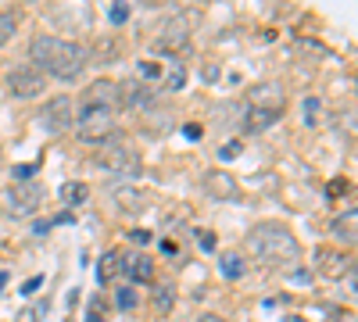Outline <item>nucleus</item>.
I'll return each instance as SVG.
<instances>
[{
    "mask_svg": "<svg viewBox=\"0 0 358 322\" xmlns=\"http://www.w3.org/2000/svg\"><path fill=\"white\" fill-rule=\"evenodd\" d=\"M280 115H283V111H273V108H251L244 126H248L251 133H262V129H268V126H276Z\"/></svg>",
    "mask_w": 358,
    "mask_h": 322,
    "instance_id": "18",
    "label": "nucleus"
},
{
    "mask_svg": "<svg viewBox=\"0 0 358 322\" xmlns=\"http://www.w3.org/2000/svg\"><path fill=\"white\" fill-rule=\"evenodd\" d=\"M330 233H334V237L341 240V244H355V237H358V212L355 208H348L344 215H337L334 219V226H330Z\"/></svg>",
    "mask_w": 358,
    "mask_h": 322,
    "instance_id": "15",
    "label": "nucleus"
},
{
    "mask_svg": "<svg viewBox=\"0 0 358 322\" xmlns=\"http://www.w3.org/2000/svg\"><path fill=\"white\" fill-rule=\"evenodd\" d=\"M97 165L108 175H122V180H133V175L143 172V158L136 154V147H126V143H104L97 151Z\"/></svg>",
    "mask_w": 358,
    "mask_h": 322,
    "instance_id": "4",
    "label": "nucleus"
},
{
    "mask_svg": "<svg viewBox=\"0 0 358 322\" xmlns=\"http://www.w3.org/2000/svg\"><path fill=\"white\" fill-rule=\"evenodd\" d=\"M40 283H43V276H33V279H25V286H22V294L29 298V294H33V290H36Z\"/></svg>",
    "mask_w": 358,
    "mask_h": 322,
    "instance_id": "33",
    "label": "nucleus"
},
{
    "mask_svg": "<svg viewBox=\"0 0 358 322\" xmlns=\"http://www.w3.org/2000/svg\"><path fill=\"white\" fill-rule=\"evenodd\" d=\"M4 212L11 215V219H29L40 204H43V186L33 180V183H15V186H8L4 190Z\"/></svg>",
    "mask_w": 358,
    "mask_h": 322,
    "instance_id": "5",
    "label": "nucleus"
},
{
    "mask_svg": "<svg viewBox=\"0 0 358 322\" xmlns=\"http://www.w3.org/2000/svg\"><path fill=\"white\" fill-rule=\"evenodd\" d=\"M197 322H226V319H222V315H215V312H204Z\"/></svg>",
    "mask_w": 358,
    "mask_h": 322,
    "instance_id": "34",
    "label": "nucleus"
},
{
    "mask_svg": "<svg viewBox=\"0 0 358 322\" xmlns=\"http://www.w3.org/2000/svg\"><path fill=\"white\" fill-rule=\"evenodd\" d=\"M197 247L201 251H215V233L212 229H197Z\"/></svg>",
    "mask_w": 358,
    "mask_h": 322,
    "instance_id": "25",
    "label": "nucleus"
},
{
    "mask_svg": "<svg viewBox=\"0 0 358 322\" xmlns=\"http://www.w3.org/2000/svg\"><path fill=\"white\" fill-rule=\"evenodd\" d=\"M183 136H187V140H201V136H204V129H201L197 122H190V126H183Z\"/></svg>",
    "mask_w": 358,
    "mask_h": 322,
    "instance_id": "31",
    "label": "nucleus"
},
{
    "mask_svg": "<svg viewBox=\"0 0 358 322\" xmlns=\"http://www.w3.org/2000/svg\"><path fill=\"white\" fill-rule=\"evenodd\" d=\"M8 90H11L18 101H36V97H43V90H47V75H40L33 65H18V68L8 72Z\"/></svg>",
    "mask_w": 358,
    "mask_h": 322,
    "instance_id": "7",
    "label": "nucleus"
},
{
    "mask_svg": "<svg viewBox=\"0 0 358 322\" xmlns=\"http://www.w3.org/2000/svg\"><path fill=\"white\" fill-rule=\"evenodd\" d=\"M183 82H187V72H183V65H176V68L169 72L165 86H169V90H183Z\"/></svg>",
    "mask_w": 358,
    "mask_h": 322,
    "instance_id": "24",
    "label": "nucleus"
},
{
    "mask_svg": "<svg viewBox=\"0 0 358 322\" xmlns=\"http://www.w3.org/2000/svg\"><path fill=\"white\" fill-rule=\"evenodd\" d=\"M151 301H155V312H158V315H169L172 305H176V290H172V283H158V286H155V294H151Z\"/></svg>",
    "mask_w": 358,
    "mask_h": 322,
    "instance_id": "20",
    "label": "nucleus"
},
{
    "mask_svg": "<svg viewBox=\"0 0 358 322\" xmlns=\"http://www.w3.org/2000/svg\"><path fill=\"white\" fill-rule=\"evenodd\" d=\"M244 247H248V254L265 261V265H294V261L301 258L297 237L280 222H258L244 237Z\"/></svg>",
    "mask_w": 358,
    "mask_h": 322,
    "instance_id": "2",
    "label": "nucleus"
},
{
    "mask_svg": "<svg viewBox=\"0 0 358 322\" xmlns=\"http://www.w3.org/2000/svg\"><path fill=\"white\" fill-rule=\"evenodd\" d=\"M72 126L79 129V140L83 143H97V147H104V143H111L118 136L115 111H108V108H79Z\"/></svg>",
    "mask_w": 358,
    "mask_h": 322,
    "instance_id": "3",
    "label": "nucleus"
},
{
    "mask_svg": "<svg viewBox=\"0 0 358 322\" xmlns=\"http://www.w3.org/2000/svg\"><path fill=\"white\" fill-rule=\"evenodd\" d=\"M86 47L65 40V36H50L40 33L33 43H29V65H33L40 75H54V79H79L86 68Z\"/></svg>",
    "mask_w": 358,
    "mask_h": 322,
    "instance_id": "1",
    "label": "nucleus"
},
{
    "mask_svg": "<svg viewBox=\"0 0 358 322\" xmlns=\"http://www.w3.org/2000/svg\"><path fill=\"white\" fill-rule=\"evenodd\" d=\"M122 272H126L133 283H151V279H155V261L147 258L143 251L122 254Z\"/></svg>",
    "mask_w": 358,
    "mask_h": 322,
    "instance_id": "12",
    "label": "nucleus"
},
{
    "mask_svg": "<svg viewBox=\"0 0 358 322\" xmlns=\"http://www.w3.org/2000/svg\"><path fill=\"white\" fill-rule=\"evenodd\" d=\"M140 75H143V79H155V75H158V65H151V61H140Z\"/></svg>",
    "mask_w": 358,
    "mask_h": 322,
    "instance_id": "32",
    "label": "nucleus"
},
{
    "mask_svg": "<svg viewBox=\"0 0 358 322\" xmlns=\"http://www.w3.org/2000/svg\"><path fill=\"white\" fill-rule=\"evenodd\" d=\"M222 276H226V279H241V276H244V261L236 258V254H226V258H222Z\"/></svg>",
    "mask_w": 358,
    "mask_h": 322,
    "instance_id": "23",
    "label": "nucleus"
},
{
    "mask_svg": "<svg viewBox=\"0 0 358 322\" xmlns=\"http://www.w3.org/2000/svg\"><path fill=\"white\" fill-rule=\"evenodd\" d=\"M108 18H111V22H115V25H122V22H126V18H129V8H126V4H115V8H111V11H108Z\"/></svg>",
    "mask_w": 358,
    "mask_h": 322,
    "instance_id": "29",
    "label": "nucleus"
},
{
    "mask_svg": "<svg viewBox=\"0 0 358 322\" xmlns=\"http://www.w3.org/2000/svg\"><path fill=\"white\" fill-rule=\"evenodd\" d=\"M72 122H76V111H72V101H69L65 94H62V97H50V101L43 104V111H40V126H43L50 136L69 133Z\"/></svg>",
    "mask_w": 358,
    "mask_h": 322,
    "instance_id": "8",
    "label": "nucleus"
},
{
    "mask_svg": "<svg viewBox=\"0 0 358 322\" xmlns=\"http://www.w3.org/2000/svg\"><path fill=\"white\" fill-rule=\"evenodd\" d=\"M287 322H305V319H301V315H290V319H287Z\"/></svg>",
    "mask_w": 358,
    "mask_h": 322,
    "instance_id": "38",
    "label": "nucleus"
},
{
    "mask_svg": "<svg viewBox=\"0 0 358 322\" xmlns=\"http://www.w3.org/2000/svg\"><path fill=\"white\" fill-rule=\"evenodd\" d=\"M15 33H18L15 15H11V11H0V47H8V43L15 40Z\"/></svg>",
    "mask_w": 358,
    "mask_h": 322,
    "instance_id": "21",
    "label": "nucleus"
},
{
    "mask_svg": "<svg viewBox=\"0 0 358 322\" xmlns=\"http://www.w3.org/2000/svg\"><path fill=\"white\" fill-rule=\"evenodd\" d=\"M255 108H273V111H283V90H280V82H262L258 90L251 94Z\"/></svg>",
    "mask_w": 358,
    "mask_h": 322,
    "instance_id": "16",
    "label": "nucleus"
},
{
    "mask_svg": "<svg viewBox=\"0 0 358 322\" xmlns=\"http://www.w3.org/2000/svg\"><path fill=\"white\" fill-rule=\"evenodd\" d=\"M111 200H115V208L122 212V215H143V208H147V193L136 190V186H118V190H111Z\"/></svg>",
    "mask_w": 358,
    "mask_h": 322,
    "instance_id": "11",
    "label": "nucleus"
},
{
    "mask_svg": "<svg viewBox=\"0 0 358 322\" xmlns=\"http://www.w3.org/2000/svg\"><path fill=\"white\" fill-rule=\"evenodd\" d=\"M219 158H222V161H233V158H241V143H236V140L222 143V151H219Z\"/></svg>",
    "mask_w": 358,
    "mask_h": 322,
    "instance_id": "28",
    "label": "nucleus"
},
{
    "mask_svg": "<svg viewBox=\"0 0 358 322\" xmlns=\"http://www.w3.org/2000/svg\"><path fill=\"white\" fill-rule=\"evenodd\" d=\"M162 251H165V254H176L179 247H176V240H165V244H162Z\"/></svg>",
    "mask_w": 358,
    "mask_h": 322,
    "instance_id": "35",
    "label": "nucleus"
},
{
    "mask_svg": "<svg viewBox=\"0 0 358 322\" xmlns=\"http://www.w3.org/2000/svg\"><path fill=\"white\" fill-rule=\"evenodd\" d=\"M62 204H69V208H79V204H86V197H90V186L86 183H76V180H69V183H62Z\"/></svg>",
    "mask_w": 358,
    "mask_h": 322,
    "instance_id": "19",
    "label": "nucleus"
},
{
    "mask_svg": "<svg viewBox=\"0 0 358 322\" xmlns=\"http://www.w3.org/2000/svg\"><path fill=\"white\" fill-rule=\"evenodd\" d=\"M319 272L330 276V279H344L348 272H355L351 258L341 254V251H319Z\"/></svg>",
    "mask_w": 358,
    "mask_h": 322,
    "instance_id": "13",
    "label": "nucleus"
},
{
    "mask_svg": "<svg viewBox=\"0 0 358 322\" xmlns=\"http://www.w3.org/2000/svg\"><path fill=\"white\" fill-rule=\"evenodd\" d=\"M201 186H204L208 197H215V200H236V197H241V186H236V180H233L229 172H222V168L204 172V175H201Z\"/></svg>",
    "mask_w": 358,
    "mask_h": 322,
    "instance_id": "9",
    "label": "nucleus"
},
{
    "mask_svg": "<svg viewBox=\"0 0 358 322\" xmlns=\"http://www.w3.org/2000/svg\"><path fill=\"white\" fill-rule=\"evenodd\" d=\"M155 101V90L151 86H143V82H122L118 86V104H126V108H151Z\"/></svg>",
    "mask_w": 358,
    "mask_h": 322,
    "instance_id": "14",
    "label": "nucleus"
},
{
    "mask_svg": "<svg viewBox=\"0 0 358 322\" xmlns=\"http://www.w3.org/2000/svg\"><path fill=\"white\" fill-rule=\"evenodd\" d=\"M118 272H122V254H118V251H104L101 261H97V279L108 286V283H115Z\"/></svg>",
    "mask_w": 358,
    "mask_h": 322,
    "instance_id": "17",
    "label": "nucleus"
},
{
    "mask_svg": "<svg viewBox=\"0 0 358 322\" xmlns=\"http://www.w3.org/2000/svg\"><path fill=\"white\" fill-rule=\"evenodd\" d=\"M8 286V272H0V290H4Z\"/></svg>",
    "mask_w": 358,
    "mask_h": 322,
    "instance_id": "37",
    "label": "nucleus"
},
{
    "mask_svg": "<svg viewBox=\"0 0 358 322\" xmlns=\"http://www.w3.org/2000/svg\"><path fill=\"white\" fill-rule=\"evenodd\" d=\"M83 108H108V111H118V86L111 79H97L90 82V90L83 94Z\"/></svg>",
    "mask_w": 358,
    "mask_h": 322,
    "instance_id": "10",
    "label": "nucleus"
},
{
    "mask_svg": "<svg viewBox=\"0 0 358 322\" xmlns=\"http://www.w3.org/2000/svg\"><path fill=\"white\" fill-rule=\"evenodd\" d=\"M129 240L140 244V247H147V244L155 240V233H151V229H129Z\"/></svg>",
    "mask_w": 358,
    "mask_h": 322,
    "instance_id": "27",
    "label": "nucleus"
},
{
    "mask_svg": "<svg viewBox=\"0 0 358 322\" xmlns=\"http://www.w3.org/2000/svg\"><path fill=\"white\" fill-rule=\"evenodd\" d=\"M305 115H308L305 122H308V126H315V115H319V101H312V97H308V101H305Z\"/></svg>",
    "mask_w": 358,
    "mask_h": 322,
    "instance_id": "30",
    "label": "nucleus"
},
{
    "mask_svg": "<svg viewBox=\"0 0 358 322\" xmlns=\"http://www.w3.org/2000/svg\"><path fill=\"white\" fill-rule=\"evenodd\" d=\"M36 165H15V183H33Z\"/></svg>",
    "mask_w": 358,
    "mask_h": 322,
    "instance_id": "26",
    "label": "nucleus"
},
{
    "mask_svg": "<svg viewBox=\"0 0 358 322\" xmlns=\"http://www.w3.org/2000/svg\"><path fill=\"white\" fill-rule=\"evenodd\" d=\"M190 43V18L187 15H172L169 22H162L151 36V47L162 54H179Z\"/></svg>",
    "mask_w": 358,
    "mask_h": 322,
    "instance_id": "6",
    "label": "nucleus"
},
{
    "mask_svg": "<svg viewBox=\"0 0 358 322\" xmlns=\"http://www.w3.org/2000/svg\"><path fill=\"white\" fill-rule=\"evenodd\" d=\"M115 305L122 308V312H133V308L140 305V294H136L133 286H122V290H118V294H115Z\"/></svg>",
    "mask_w": 358,
    "mask_h": 322,
    "instance_id": "22",
    "label": "nucleus"
},
{
    "mask_svg": "<svg viewBox=\"0 0 358 322\" xmlns=\"http://www.w3.org/2000/svg\"><path fill=\"white\" fill-rule=\"evenodd\" d=\"M86 322H104V319H101V315L94 312V315H86Z\"/></svg>",
    "mask_w": 358,
    "mask_h": 322,
    "instance_id": "36",
    "label": "nucleus"
}]
</instances>
